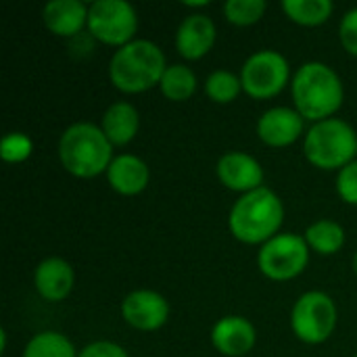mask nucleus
I'll list each match as a JSON object with an SVG mask.
<instances>
[{
	"label": "nucleus",
	"instance_id": "f257e3e1",
	"mask_svg": "<svg viewBox=\"0 0 357 357\" xmlns=\"http://www.w3.org/2000/svg\"><path fill=\"white\" fill-rule=\"evenodd\" d=\"M295 109L303 119L314 123L331 119L343 105L345 88L339 73L320 61H310L299 67L291 84Z\"/></svg>",
	"mask_w": 357,
	"mask_h": 357
},
{
	"label": "nucleus",
	"instance_id": "f03ea898",
	"mask_svg": "<svg viewBox=\"0 0 357 357\" xmlns=\"http://www.w3.org/2000/svg\"><path fill=\"white\" fill-rule=\"evenodd\" d=\"M284 222V205L280 197L261 186L243 195L230 209L228 228L232 236L247 245H264L282 228Z\"/></svg>",
	"mask_w": 357,
	"mask_h": 357
},
{
	"label": "nucleus",
	"instance_id": "7ed1b4c3",
	"mask_svg": "<svg viewBox=\"0 0 357 357\" xmlns=\"http://www.w3.org/2000/svg\"><path fill=\"white\" fill-rule=\"evenodd\" d=\"M165 69V54L151 40H132L117 48L109 61L111 84L126 94H138L159 86Z\"/></svg>",
	"mask_w": 357,
	"mask_h": 357
},
{
	"label": "nucleus",
	"instance_id": "20e7f679",
	"mask_svg": "<svg viewBox=\"0 0 357 357\" xmlns=\"http://www.w3.org/2000/svg\"><path fill=\"white\" fill-rule=\"evenodd\" d=\"M61 165L75 178H96L109 169L113 157V144L105 136L102 128L90 121H77L69 126L59 140Z\"/></svg>",
	"mask_w": 357,
	"mask_h": 357
},
{
	"label": "nucleus",
	"instance_id": "39448f33",
	"mask_svg": "<svg viewBox=\"0 0 357 357\" xmlns=\"http://www.w3.org/2000/svg\"><path fill=\"white\" fill-rule=\"evenodd\" d=\"M305 159L318 169H343L357 157L356 130L339 117L318 121L303 140Z\"/></svg>",
	"mask_w": 357,
	"mask_h": 357
},
{
	"label": "nucleus",
	"instance_id": "423d86ee",
	"mask_svg": "<svg viewBox=\"0 0 357 357\" xmlns=\"http://www.w3.org/2000/svg\"><path fill=\"white\" fill-rule=\"evenodd\" d=\"M291 328L295 337L307 345H320L331 339L337 328V305L322 291L303 293L291 312Z\"/></svg>",
	"mask_w": 357,
	"mask_h": 357
},
{
	"label": "nucleus",
	"instance_id": "0eeeda50",
	"mask_svg": "<svg viewBox=\"0 0 357 357\" xmlns=\"http://www.w3.org/2000/svg\"><path fill=\"white\" fill-rule=\"evenodd\" d=\"M310 261V247L303 236L284 232L276 234L261 245L257 255V266L261 274L270 280H293L297 278Z\"/></svg>",
	"mask_w": 357,
	"mask_h": 357
},
{
	"label": "nucleus",
	"instance_id": "6e6552de",
	"mask_svg": "<svg viewBox=\"0 0 357 357\" xmlns=\"http://www.w3.org/2000/svg\"><path fill=\"white\" fill-rule=\"evenodd\" d=\"M138 29L136 8L128 0H96L88 10V31L109 46L130 44Z\"/></svg>",
	"mask_w": 357,
	"mask_h": 357
},
{
	"label": "nucleus",
	"instance_id": "1a4fd4ad",
	"mask_svg": "<svg viewBox=\"0 0 357 357\" xmlns=\"http://www.w3.org/2000/svg\"><path fill=\"white\" fill-rule=\"evenodd\" d=\"M289 75H291V67L287 56L272 48L253 52L241 69L243 90L251 98H259V100L280 94L289 84Z\"/></svg>",
	"mask_w": 357,
	"mask_h": 357
},
{
	"label": "nucleus",
	"instance_id": "9d476101",
	"mask_svg": "<svg viewBox=\"0 0 357 357\" xmlns=\"http://www.w3.org/2000/svg\"><path fill=\"white\" fill-rule=\"evenodd\" d=\"M121 316L132 328L142 333H153L165 326L169 318V303L157 291H149V289L132 291L121 301Z\"/></svg>",
	"mask_w": 357,
	"mask_h": 357
},
{
	"label": "nucleus",
	"instance_id": "9b49d317",
	"mask_svg": "<svg viewBox=\"0 0 357 357\" xmlns=\"http://www.w3.org/2000/svg\"><path fill=\"white\" fill-rule=\"evenodd\" d=\"M218 178L220 182L234 192H251L264 186V167L261 163L243 151H232L220 157L218 161Z\"/></svg>",
	"mask_w": 357,
	"mask_h": 357
},
{
	"label": "nucleus",
	"instance_id": "f8f14e48",
	"mask_svg": "<svg viewBox=\"0 0 357 357\" xmlns=\"http://www.w3.org/2000/svg\"><path fill=\"white\" fill-rule=\"evenodd\" d=\"M305 119L297 109L272 107L257 119V136L264 144L282 149L297 142L303 134Z\"/></svg>",
	"mask_w": 357,
	"mask_h": 357
},
{
	"label": "nucleus",
	"instance_id": "ddd939ff",
	"mask_svg": "<svg viewBox=\"0 0 357 357\" xmlns=\"http://www.w3.org/2000/svg\"><path fill=\"white\" fill-rule=\"evenodd\" d=\"M257 341L255 326L243 316H224L211 328L213 347L226 357L247 356Z\"/></svg>",
	"mask_w": 357,
	"mask_h": 357
},
{
	"label": "nucleus",
	"instance_id": "4468645a",
	"mask_svg": "<svg viewBox=\"0 0 357 357\" xmlns=\"http://www.w3.org/2000/svg\"><path fill=\"white\" fill-rule=\"evenodd\" d=\"M215 38L218 29L209 15H188L176 31V48L184 59L197 61L213 48Z\"/></svg>",
	"mask_w": 357,
	"mask_h": 357
},
{
	"label": "nucleus",
	"instance_id": "2eb2a0df",
	"mask_svg": "<svg viewBox=\"0 0 357 357\" xmlns=\"http://www.w3.org/2000/svg\"><path fill=\"white\" fill-rule=\"evenodd\" d=\"M75 284V274L69 261L61 257H46L38 264L33 272V287L38 295L46 301H63L69 297Z\"/></svg>",
	"mask_w": 357,
	"mask_h": 357
},
{
	"label": "nucleus",
	"instance_id": "dca6fc26",
	"mask_svg": "<svg viewBox=\"0 0 357 357\" xmlns=\"http://www.w3.org/2000/svg\"><path fill=\"white\" fill-rule=\"evenodd\" d=\"M88 10L82 0H50L42 8V21L50 33L71 38L88 27Z\"/></svg>",
	"mask_w": 357,
	"mask_h": 357
},
{
	"label": "nucleus",
	"instance_id": "f3484780",
	"mask_svg": "<svg viewBox=\"0 0 357 357\" xmlns=\"http://www.w3.org/2000/svg\"><path fill=\"white\" fill-rule=\"evenodd\" d=\"M107 180L115 192L123 197H134V195H140L149 186L151 169L144 159L123 153L111 161L107 169Z\"/></svg>",
	"mask_w": 357,
	"mask_h": 357
},
{
	"label": "nucleus",
	"instance_id": "a211bd4d",
	"mask_svg": "<svg viewBox=\"0 0 357 357\" xmlns=\"http://www.w3.org/2000/svg\"><path fill=\"white\" fill-rule=\"evenodd\" d=\"M100 128L113 146H126L128 142L136 138L138 128H140V117H138L136 107L126 100L113 102L105 111Z\"/></svg>",
	"mask_w": 357,
	"mask_h": 357
},
{
	"label": "nucleus",
	"instance_id": "6ab92c4d",
	"mask_svg": "<svg viewBox=\"0 0 357 357\" xmlns=\"http://www.w3.org/2000/svg\"><path fill=\"white\" fill-rule=\"evenodd\" d=\"M303 238L307 247L318 251L320 255H335L345 245V230L333 220H318L307 226Z\"/></svg>",
	"mask_w": 357,
	"mask_h": 357
},
{
	"label": "nucleus",
	"instance_id": "aec40b11",
	"mask_svg": "<svg viewBox=\"0 0 357 357\" xmlns=\"http://www.w3.org/2000/svg\"><path fill=\"white\" fill-rule=\"evenodd\" d=\"M159 90L167 100H174V102L188 100L197 90V75L190 67L182 63H174L165 69Z\"/></svg>",
	"mask_w": 357,
	"mask_h": 357
},
{
	"label": "nucleus",
	"instance_id": "412c9836",
	"mask_svg": "<svg viewBox=\"0 0 357 357\" xmlns=\"http://www.w3.org/2000/svg\"><path fill=\"white\" fill-rule=\"evenodd\" d=\"M282 10L291 21L314 27L331 19L335 4L331 0H282Z\"/></svg>",
	"mask_w": 357,
	"mask_h": 357
},
{
	"label": "nucleus",
	"instance_id": "4be33fe9",
	"mask_svg": "<svg viewBox=\"0 0 357 357\" xmlns=\"http://www.w3.org/2000/svg\"><path fill=\"white\" fill-rule=\"evenodd\" d=\"M73 343L54 331H44L31 337L23 349V357H77Z\"/></svg>",
	"mask_w": 357,
	"mask_h": 357
},
{
	"label": "nucleus",
	"instance_id": "5701e85b",
	"mask_svg": "<svg viewBox=\"0 0 357 357\" xmlns=\"http://www.w3.org/2000/svg\"><path fill=\"white\" fill-rule=\"evenodd\" d=\"M243 90V82L241 75H234L228 69H218L213 73H209V77L205 79V92L213 102L220 105H228L232 102Z\"/></svg>",
	"mask_w": 357,
	"mask_h": 357
},
{
	"label": "nucleus",
	"instance_id": "b1692460",
	"mask_svg": "<svg viewBox=\"0 0 357 357\" xmlns=\"http://www.w3.org/2000/svg\"><path fill=\"white\" fill-rule=\"evenodd\" d=\"M268 8L266 0H228L224 4V15L234 25H253L257 23Z\"/></svg>",
	"mask_w": 357,
	"mask_h": 357
},
{
	"label": "nucleus",
	"instance_id": "393cba45",
	"mask_svg": "<svg viewBox=\"0 0 357 357\" xmlns=\"http://www.w3.org/2000/svg\"><path fill=\"white\" fill-rule=\"evenodd\" d=\"M33 153V140L23 132H8L0 142V157L6 163H23Z\"/></svg>",
	"mask_w": 357,
	"mask_h": 357
},
{
	"label": "nucleus",
	"instance_id": "a878e982",
	"mask_svg": "<svg viewBox=\"0 0 357 357\" xmlns=\"http://www.w3.org/2000/svg\"><path fill=\"white\" fill-rule=\"evenodd\" d=\"M337 192L345 203L357 205V159L339 172V176H337Z\"/></svg>",
	"mask_w": 357,
	"mask_h": 357
},
{
	"label": "nucleus",
	"instance_id": "bb28decb",
	"mask_svg": "<svg viewBox=\"0 0 357 357\" xmlns=\"http://www.w3.org/2000/svg\"><path fill=\"white\" fill-rule=\"evenodd\" d=\"M339 38H341L343 48L349 54L357 56V6L343 15L341 25H339Z\"/></svg>",
	"mask_w": 357,
	"mask_h": 357
},
{
	"label": "nucleus",
	"instance_id": "cd10ccee",
	"mask_svg": "<svg viewBox=\"0 0 357 357\" xmlns=\"http://www.w3.org/2000/svg\"><path fill=\"white\" fill-rule=\"evenodd\" d=\"M77 357H130L128 351L111 341H96L90 343L88 347H84V351H79Z\"/></svg>",
	"mask_w": 357,
	"mask_h": 357
},
{
	"label": "nucleus",
	"instance_id": "c85d7f7f",
	"mask_svg": "<svg viewBox=\"0 0 357 357\" xmlns=\"http://www.w3.org/2000/svg\"><path fill=\"white\" fill-rule=\"evenodd\" d=\"M351 266H354V272L357 274V251H356V255H354V261H351Z\"/></svg>",
	"mask_w": 357,
	"mask_h": 357
},
{
	"label": "nucleus",
	"instance_id": "c756f323",
	"mask_svg": "<svg viewBox=\"0 0 357 357\" xmlns=\"http://www.w3.org/2000/svg\"><path fill=\"white\" fill-rule=\"evenodd\" d=\"M354 357H357V356H354Z\"/></svg>",
	"mask_w": 357,
	"mask_h": 357
}]
</instances>
